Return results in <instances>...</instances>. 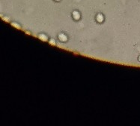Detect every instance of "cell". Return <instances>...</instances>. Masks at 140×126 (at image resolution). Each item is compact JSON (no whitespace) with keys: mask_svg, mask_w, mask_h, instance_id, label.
<instances>
[{"mask_svg":"<svg viewBox=\"0 0 140 126\" xmlns=\"http://www.w3.org/2000/svg\"><path fill=\"white\" fill-rule=\"evenodd\" d=\"M73 18H75V19H79L80 17V13H79V12H77V11H73Z\"/></svg>","mask_w":140,"mask_h":126,"instance_id":"1","label":"cell"},{"mask_svg":"<svg viewBox=\"0 0 140 126\" xmlns=\"http://www.w3.org/2000/svg\"><path fill=\"white\" fill-rule=\"evenodd\" d=\"M59 39H60V40H61V41H63V42H64V41H66V40H67V37H66V36L64 34L59 35Z\"/></svg>","mask_w":140,"mask_h":126,"instance_id":"3","label":"cell"},{"mask_svg":"<svg viewBox=\"0 0 140 126\" xmlns=\"http://www.w3.org/2000/svg\"><path fill=\"white\" fill-rule=\"evenodd\" d=\"M39 38L41 39V40H44V41H46V40H47V37H46V36H45L44 35H40V36H39Z\"/></svg>","mask_w":140,"mask_h":126,"instance_id":"4","label":"cell"},{"mask_svg":"<svg viewBox=\"0 0 140 126\" xmlns=\"http://www.w3.org/2000/svg\"><path fill=\"white\" fill-rule=\"evenodd\" d=\"M97 21H99V22H102L103 21H104V17H103V15L98 14L97 16Z\"/></svg>","mask_w":140,"mask_h":126,"instance_id":"2","label":"cell"}]
</instances>
